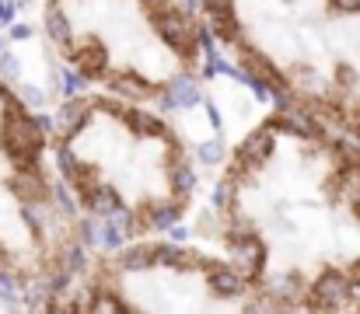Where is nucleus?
I'll return each mask as SVG.
<instances>
[{
    "label": "nucleus",
    "instance_id": "1",
    "mask_svg": "<svg viewBox=\"0 0 360 314\" xmlns=\"http://www.w3.org/2000/svg\"><path fill=\"white\" fill-rule=\"evenodd\" d=\"M210 230L269 314L360 311V140L276 105L228 150Z\"/></svg>",
    "mask_w": 360,
    "mask_h": 314
},
{
    "label": "nucleus",
    "instance_id": "2",
    "mask_svg": "<svg viewBox=\"0 0 360 314\" xmlns=\"http://www.w3.org/2000/svg\"><path fill=\"white\" fill-rule=\"evenodd\" d=\"M53 150L74 207L109 244L168 234L196 209L193 143L161 105L88 88L56 108Z\"/></svg>",
    "mask_w": 360,
    "mask_h": 314
},
{
    "label": "nucleus",
    "instance_id": "3",
    "mask_svg": "<svg viewBox=\"0 0 360 314\" xmlns=\"http://www.w3.org/2000/svg\"><path fill=\"white\" fill-rule=\"evenodd\" d=\"M214 42L266 98L360 140V0H200Z\"/></svg>",
    "mask_w": 360,
    "mask_h": 314
},
{
    "label": "nucleus",
    "instance_id": "4",
    "mask_svg": "<svg viewBox=\"0 0 360 314\" xmlns=\"http://www.w3.org/2000/svg\"><path fill=\"white\" fill-rule=\"evenodd\" d=\"M42 32L84 88L150 105L189 95L217 49L200 0H42Z\"/></svg>",
    "mask_w": 360,
    "mask_h": 314
},
{
    "label": "nucleus",
    "instance_id": "5",
    "mask_svg": "<svg viewBox=\"0 0 360 314\" xmlns=\"http://www.w3.org/2000/svg\"><path fill=\"white\" fill-rule=\"evenodd\" d=\"M91 248L95 230L56 168L53 119L0 77V287L39 311Z\"/></svg>",
    "mask_w": 360,
    "mask_h": 314
},
{
    "label": "nucleus",
    "instance_id": "6",
    "mask_svg": "<svg viewBox=\"0 0 360 314\" xmlns=\"http://www.w3.org/2000/svg\"><path fill=\"white\" fill-rule=\"evenodd\" d=\"M49 314H259L262 297L224 248L165 234L95 244Z\"/></svg>",
    "mask_w": 360,
    "mask_h": 314
}]
</instances>
